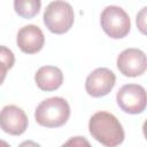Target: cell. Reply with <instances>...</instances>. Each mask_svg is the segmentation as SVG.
Returning <instances> with one entry per match:
<instances>
[{"mask_svg":"<svg viewBox=\"0 0 147 147\" xmlns=\"http://www.w3.org/2000/svg\"><path fill=\"white\" fill-rule=\"evenodd\" d=\"M88 131L92 138L106 147L121 145L125 136L119 121L108 111L93 114L88 122Z\"/></svg>","mask_w":147,"mask_h":147,"instance_id":"6da1fadb","label":"cell"},{"mask_svg":"<svg viewBox=\"0 0 147 147\" xmlns=\"http://www.w3.org/2000/svg\"><path fill=\"white\" fill-rule=\"evenodd\" d=\"M70 117V106L61 96H53L41 101L34 111L36 122L45 127H60Z\"/></svg>","mask_w":147,"mask_h":147,"instance_id":"7a4b0ae2","label":"cell"},{"mask_svg":"<svg viewBox=\"0 0 147 147\" xmlns=\"http://www.w3.org/2000/svg\"><path fill=\"white\" fill-rule=\"evenodd\" d=\"M44 24L55 34L68 32L75 22L74 9L70 3L64 0L52 1L44 11Z\"/></svg>","mask_w":147,"mask_h":147,"instance_id":"3957f363","label":"cell"},{"mask_svg":"<svg viewBox=\"0 0 147 147\" xmlns=\"http://www.w3.org/2000/svg\"><path fill=\"white\" fill-rule=\"evenodd\" d=\"M103 32L113 39L126 37L131 29V21L127 13L118 6H107L100 16Z\"/></svg>","mask_w":147,"mask_h":147,"instance_id":"277c9868","label":"cell"},{"mask_svg":"<svg viewBox=\"0 0 147 147\" xmlns=\"http://www.w3.org/2000/svg\"><path fill=\"white\" fill-rule=\"evenodd\" d=\"M116 101L124 113L132 115L141 114L147 102L146 90L138 84L123 85L116 94Z\"/></svg>","mask_w":147,"mask_h":147,"instance_id":"5b68a950","label":"cell"},{"mask_svg":"<svg viewBox=\"0 0 147 147\" xmlns=\"http://www.w3.org/2000/svg\"><path fill=\"white\" fill-rule=\"evenodd\" d=\"M116 64L123 76L138 77L146 71V54L139 48H126L117 56Z\"/></svg>","mask_w":147,"mask_h":147,"instance_id":"8992f818","label":"cell"},{"mask_svg":"<svg viewBox=\"0 0 147 147\" xmlns=\"http://www.w3.org/2000/svg\"><path fill=\"white\" fill-rule=\"evenodd\" d=\"M116 83L115 74L108 68H96L86 78L85 90L93 98H101L110 93Z\"/></svg>","mask_w":147,"mask_h":147,"instance_id":"52a82bcc","label":"cell"},{"mask_svg":"<svg viewBox=\"0 0 147 147\" xmlns=\"http://www.w3.org/2000/svg\"><path fill=\"white\" fill-rule=\"evenodd\" d=\"M29 119L24 110L15 105L5 106L0 110V129L10 136H21L25 132Z\"/></svg>","mask_w":147,"mask_h":147,"instance_id":"ba28073f","label":"cell"},{"mask_svg":"<svg viewBox=\"0 0 147 147\" xmlns=\"http://www.w3.org/2000/svg\"><path fill=\"white\" fill-rule=\"evenodd\" d=\"M16 44L25 54H34L41 51L45 44V36L41 29L34 24H29L20 29Z\"/></svg>","mask_w":147,"mask_h":147,"instance_id":"9c48e42d","label":"cell"},{"mask_svg":"<svg viewBox=\"0 0 147 147\" xmlns=\"http://www.w3.org/2000/svg\"><path fill=\"white\" fill-rule=\"evenodd\" d=\"M34 82L41 91L52 92L57 90L62 85L63 74L57 67L44 65L37 70L34 75Z\"/></svg>","mask_w":147,"mask_h":147,"instance_id":"30bf717a","label":"cell"},{"mask_svg":"<svg viewBox=\"0 0 147 147\" xmlns=\"http://www.w3.org/2000/svg\"><path fill=\"white\" fill-rule=\"evenodd\" d=\"M41 7V0H14L16 14L25 20L34 17Z\"/></svg>","mask_w":147,"mask_h":147,"instance_id":"8fae6325","label":"cell"},{"mask_svg":"<svg viewBox=\"0 0 147 147\" xmlns=\"http://www.w3.org/2000/svg\"><path fill=\"white\" fill-rule=\"evenodd\" d=\"M15 63L14 53L6 46H0V85L3 83L7 71L13 68Z\"/></svg>","mask_w":147,"mask_h":147,"instance_id":"7c38bea8","label":"cell"},{"mask_svg":"<svg viewBox=\"0 0 147 147\" xmlns=\"http://www.w3.org/2000/svg\"><path fill=\"white\" fill-rule=\"evenodd\" d=\"M146 7H144L141 10H140V13L137 15V25H138V28H139V30L141 31V33H146V30H145V28H146Z\"/></svg>","mask_w":147,"mask_h":147,"instance_id":"4fadbf2b","label":"cell"},{"mask_svg":"<svg viewBox=\"0 0 147 147\" xmlns=\"http://www.w3.org/2000/svg\"><path fill=\"white\" fill-rule=\"evenodd\" d=\"M70 144H74V145H83V144L88 145V142H87L86 140H84L82 137H75V139H72V140L65 142V145H70Z\"/></svg>","mask_w":147,"mask_h":147,"instance_id":"5bb4252c","label":"cell"},{"mask_svg":"<svg viewBox=\"0 0 147 147\" xmlns=\"http://www.w3.org/2000/svg\"><path fill=\"white\" fill-rule=\"evenodd\" d=\"M0 145H3V146H8V144H7L6 141H2V140H0Z\"/></svg>","mask_w":147,"mask_h":147,"instance_id":"9a60e30c","label":"cell"}]
</instances>
